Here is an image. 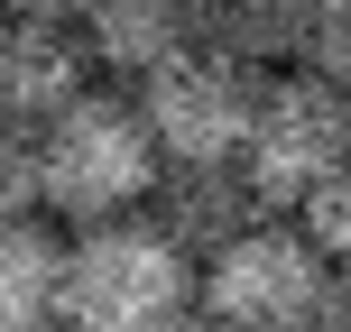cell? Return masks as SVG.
<instances>
[{"mask_svg":"<svg viewBox=\"0 0 351 332\" xmlns=\"http://www.w3.org/2000/svg\"><path fill=\"white\" fill-rule=\"evenodd\" d=\"M185 314H194V249L167 222L111 212V222H84V240H65L56 323H74V332H167Z\"/></svg>","mask_w":351,"mask_h":332,"instance_id":"cell-1","label":"cell"},{"mask_svg":"<svg viewBox=\"0 0 351 332\" xmlns=\"http://www.w3.org/2000/svg\"><path fill=\"white\" fill-rule=\"evenodd\" d=\"M0 10H19V18H65V28H74V10H84V0H0Z\"/></svg>","mask_w":351,"mask_h":332,"instance_id":"cell-15","label":"cell"},{"mask_svg":"<svg viewBox=\"0 0 351 332\" xmlns=\"http://www.w3.org/2000/svg\"><path fill=\"white\" fill-rule=\"evenodd\" d=\"M296 222H305V240L324 249V268H351V157L296 203Z\"/></svg>","mask_w":351,"mask_h":332,"instance_id":"cell-12","label":"cell"},{"mask_svg":"<svg viewBox=\"0 0 351 332\" xmlns=\"http://www.w3.org/2000/svg\"><path fill=\"white\" fill-rule=\"evenodd\" d=\"M194 37L268 74V65H287V55H296L305 0H194Z\"/></svg>","mask_w":351,"mask_h":332,"instance_id":"cell-10","label":"cell"},{"mask_svg":"<svg viewBox=\"0 0 351 332\" xmlns=\"http://www.w3.org/2000/svg\"><path fill=\"white\" fill-rule=\"evenodd\" d=\"M324 249L305 240V222H241L231 240H213L194 259V314L231 332H296L324 305Z\"/></svg>","mask_w":351,"mask_h":332,"instance_id":"cell-3","label":"cell"},{"mask_svg":"<svg viewBox=\"0 0 351 332\" xmlns=\"http://www.w3.org/2000/svg\"><path fill=\"white\" fill-rule=\"evenodd\" d=\"M167 203V231L204 259L213 240H231L241 222H259V194H250V175H241V157H204V166H158V185H148Z\"/></svg>","mask_w":351,"mask_h":332,"instance_id":"cell-8","label":"cell"},{"mask_svg":"<svg viewBox=\"0 0 351 332\" xmlns=\"http://www.w3.org/2000/svg\"><path fill=\"white\" fill-rule=\"evenodd\" d=\"M56 268H65V240L37 212H10L0 222V332L56 323Z\"/></svg>","mask_w":351,"mask_h":332,"instance_id":"cell-9","label":"cell"},{"mask_svg":"<svg viewBox=\"0 0 351 332\" xmlns=\"http://www.w3.org/2000/svg\"><path fill=\"white\" fill-rule=\"evenodd\" d=\"M10 212H37V129L0 120V222Z\"/></svg>","mask_w":351,"mask_h":332,"instance_id":"cell-13","label":"cell"},{"mask_svg":"<svg viewBox=\"0 0 351 332\" xmlns=\"http://www.w3.org/2000/svg\"><path fill=\"white\" fill-rule=\"evenodd\" d=\"M158 139H148L139 102L121 92H74L37 120V203L65 212L74 231L111 222V212H139L148 185H158Z\"/></svg>","mask_w":351,"mask_h":332,"instance_id":"cell-2","label":"cell"},{"mask_svg":"<svg viewBox=\"0 0 351 332\" xmlns=\"http://www.w3.org/2000/svg\"><path fill=\"white\" fill-rule=\"evenodd\" d=\"M342 157H351V92L342 84H324L305 65L278 74V84H259L250 129H241V175H250V194L268 212H296Z\"/></svg>","mask_w":351,"mask_h":332,"instance_id":"cell-4","label":"cell"},{"mask_svg":"<svg viewBox=\"0 0 351 332\" xmlns=\"http://www.w3.org/2000/svg\"><path fill=\"white\" fill-rule=\"evenodd\" d=\"M84 92V37L65 18H19L0 10V120L37 129L56 102Z\"/></svg>","mask_w":351,"mask_h":332,"instance_id":"cell-6","label":"cell"},{"mask_svg":"<svg viewBox=\"0 0 351 332\" xmlns=\"http://www.w3.org/2000/svg\"><path fill=\"white\" fill-rule=\"evenodd\" d=\"M315 323H342V332H351V268H333V277H324V305H315Z\"/></svg>","mask_w":351,"mask_h":332,"instance_id":"cell-14","label":"cell"},{"mask_svg":"<svg viewBox=\"0 0 351 332\" xmlns=\"http://www.w3.org/2000/svg\"><path fill=\"white\" fill-rule=\"evenodd\" d=\"M250 102H259V65L222 47H176L167 65L139 74V120L158 139L167 166H204V157H241V129H250Z\"/></svg>","mask_w":351,"mask_h":332,"instance_id":"cell-5","label":"cell"},{"mask_svg":"<svg viewBox=\"0 0 351 332\" xmlns=\"http://www.w3.org/2000/svg\"><path fill=\"white\" fill-rule=\"evenodd\" d=\"M74 37H84V65L148 74L176 47H194V0H84L74 10Z\"/></svg>","mask_w":351,"mask_h":332,"instance_id":"cell-7","label":"cell"},{"mask_svg":"<svg viewBox=\"0 0 351 332\" xmlns=\"http://www.w3.org/2000/svg\"><path fill=\"white\" fill-rule=\"evenodd\" d=\"M296 65L351 92V0H305V37H296Z\"/></svg>","mask_w":351,"mask_h":332,"instance_id":"cell-11","label":"cell"}]
</instances>
